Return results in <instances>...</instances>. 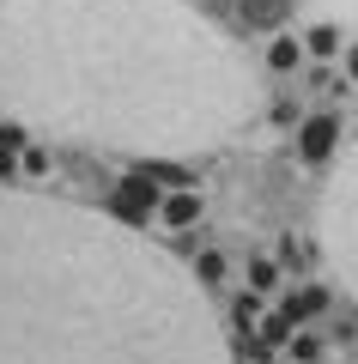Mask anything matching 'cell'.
Returning <instances> with one entry per match:
<instances>
[{
  "label": "cell",
  "instance_id": "cell-1",
  "mask_svg": "<svg viewBox=\"0 0 358 364\" xmlns=\"http://www.w3.org/2000/svg\"><path fill=\"white\" fill-rule=\"evenodd\" d=\"M0 91L19 122L164 164L256 116V73L189 0H0Z\"/></svg>",
  "mask_w": 358,
  "mask_h": 364
},
{
  "label": "cell",
  "instance_id": "cell-2",
  "mask_svg": "<svg viewBox=\"0 0 358 364\" xmlns=\"http://www.w3.org/2000/svg\"><path fill=\"white\" fill-rule=\"evenodd\" d=\"M0 364H237L219 310L103 207L0 188Z\"/></svg>",
  "mask_w": 358,
  "mask_h": 364
},
{
  "label": "cell",
  "instance_id": "cell-3",
  "mask_svg": "<svg viewBox=\"0 0 358 364\" xmlns=\"http://www.w3.org/2000/svg\"><path fill=\"white\" fill-rule=\"evenodd\" d=\"M316 237H322V255H328L334 279H340L346 298L358 304V146H346V152L334 158L328 182H322Z\"/></svg>",
  "mask_w": 358,
  "mask_h": 364
},
{
  "label": "cell",
  "instance_id": "cell-4",
  "mask_svg": "<svg viewBox=\"0 0 358 364\" xmlns=\"http://www.w3.org/2000/svg\"><path fill=\"white\" fill-rule=\"evenodd\" d=\"M158 200H164L158 176H152V170H134V176L115 182V213H110V219H122V225H134V231H146V219L158 213Z\"/></svg>",
  "mask_w": 358,
  "mask_h": 364
},
{
  "label": "cell",
  "instance_id": "cell-5",
  "mask_svg": "<svg viewBox=\"0 0 358 364\" xmlns=\"http://www.w3.org/2000/svg\"><path fill=\"white\" fill-rule=\"evenodd\" d=\"M334 152H340V122L334 116H310L304 128H298V158H304V164H328Z\"/></svg>",
  "mask_w": 358,
  "mask_h": 364
},
{
  "label": "cell",
  "instance_id": "cell-6",
  "mask_svg": "<svg viewBox=\"0 0 358 364\" xmlns=\"http://www.w3.org/2000/svg\"><path fill=\"white\" fill-rule=\"evenodd\" d=\"M201 207H206V195H201V188H170V195L158 200V219H164L170 231H189V225L201 219Z\"/></svg>",
  "mask_w": 358,
  "mask_h": 364
},
{
  "label": "cell",
  "instance_id": "cell-7",
  "mask_svg": "<svg viewBox=\"0 0 358 364\" xmlns=\"http://www.w3.org/2000/svg\"><path fill=\"white\" fill-rule=\"evenodd\" d=\"M285 13H292V0H237V18L249 31H280Z\"/></svg>",
  "mask_w": 358,
  "mask_h": 364
},
{
  "label": "cell",
  "instance_id": "cell-8",
  "mask_svg": "<svg viewBox=\"0 0 358 364\" xmlns=\"http://www.w3.org/2000/svg\"><path fill=\"white\" fill-rule=\"evenodd\" d=\"M322 310H328V286H298L292 298H285V310H280V316L298 328V322H310V316H322Z\"/></svg>",
  "mask_w": 358,
  "mask_h": 364
},
{
  "label": "cell",
  "instance_id": "cell-9",
  "mask_svg": "<svg viewBox=\"0 0 358 364\" xmlns=\"http://www.w3.org/2000/svg\"><path fill=\"white\" fill-rule=\"evenodd\" d=\"M298 61H304V43L292 31H273L268 37V73H298Z\"/></svg>",
  "mask_w": 358,
  "mask_h": 364
},
{
  "label": "cell",
  "instance_id": "cell-10",
  "mask_svg": "<svg viewBox=\"0 0 358 364\" xmlns=\"http://www.w3.org/2000/svg\"><path fill=\"white\" fill-rule=\"evenodd\" d=\"M298 43H304V55H316V61H328V55H340L346 31H340V25H328V18H322V25H310V31H304V37H298Z\"/></svg>",
  "mask_w": 358,
  "mask_h": 364
},
{
  "label": "cell",
  "instance_id": "cell-11",
  "mask_svg": "<svg viewBox=\"0 0 358 364\" xmlns=\"http://www.w3.org/2000/svg\"><path fill=\"white\" fill-rule=\"evenodd\" d=\"M189 273H194V286H201V291H213L219 279H225V255H219V249H206V255L189 261Z\"/></svg>",
  "mask_w": 358,
  "mask_h": 364
},
{
  "label": "cell",
  "instance_id": "cell-12",
  "mask_svg": "<svg viewBox=\"0 0 358 364\" xmlns=\"http://www.w3.org/2000/svg\"><path fill=\"white\" fill-rule=\"evenodd\" d=\"M249 291H256V298H268V291H280V261H249Z\"/></svg>",
  "mask_w": 358,
  "mask_h": 364
},
{
  "label": "cell",
  "instance_id": "cell-13",
  "mask_svg": "<svg viewBox=\"0 0 358 364\" xmlns=\"http://www.w3.org/2000/svg\"><path fill=\"white\" fill-rule=\"evenodd\" d=\"M55 170V158L43 152V146H25V152H19V176H31V182H43Z\"/></svg>",
  "mask_w": 358,
  "mask_h": 364
},
{
  "label": "cell",
  "instance_id": "cell-14",
  "mask_svg": "<svg viewBox=\"0 0 358 364\" xmlns=\"http://www.w3.org/2000/svg\"><path fill=\"white\" fill-rule=\"evenodd\" d=\"M322 6H328V25H340V31L358 37V0H322Z\"/></svg>",
  "mask_w": 358,
  "mask_h": 364
},
{
  "label": "cell",
  "instance_id": "cell-15",
  "mask_svg": "<svg viewBox=\"0 0 358 364\" xmlns=\"http://www.w3.org/2000/svg\"><path fill=\"white\" fill-rule=\"evenodd\" d=\"M261 304H268V298H256V291H243V298H237V328H261V316H268Z\"/></svg>",
  "mask_w": 358,
  "mask_h": 364
},
{
  "label": "cell",
  "instance_id": "cell-16",
  "mask_svg": "<svg viewBox=\"0 0 358 364\" xmlns=\"http://www.w3.org/2000/svg\"><path fill=\"white\" fill-rule=\"evenodd\" d=\"M25 146H31V134H25V122H0V152H25Z\"/></svg>",
  "mask_w": 358,
  "mask_h": 364
},
{
  "label": "cell",
  "instance_id": "cell-17",
  "mask_svg": "<svg viewBox=\"0 0 358 364\" xmlns=\"http://www.w3.org/2000/svg\"><path fill=\"white\" fill-rule=\"evenodd\" d=\"M261 346H280V340H292V322H285V316H261Z\"/></svg>",
  "mask_w": 358,
  "mask_h": 364
},
{
  "label": "cell",
  "instance_id": "cell-18",
  "mask_svg": "<svg viewBox=\"0 0 358 364\" xmlns=\"http://www.w3.org/2000/svg\"><path fill=\"white\" fill-rule=\"evenodd\" d=\"M322 358V340L316 334H292V364H316Z\"/></svg>",
  "mask_w": 358,
  "mask_h": 364
},
{
  "label": "cell",
  "instance_id": "cell-19",
  "mask_svg": "<svg viewBox=\"0 0 358 364\" xmlns=\"http://www.w3.org/2000/svg\"><path fill=\"white\" fill-rule=\"evenodd\" d=\"M280 261H285V267H304V261H310V249L298 243V237H280Z\"/></svg>",
  "mask_w": 358,
  "mask_h": 364
},
{
  "label": "cell",
  "instance_id": "cell-20",
  "mask_svg": "<svg viewBox=\"0 0 358 364\" xmlns=\"http://www.w3.org/2000/svg\"><path fill=\"white\" fill-rule=\"evenodd\" d=\"M346 85L358 91V43H352V49H346Z\"/></svg>",
  "mask_w": 358,
  "mask_h": 364
}]
</instances>
